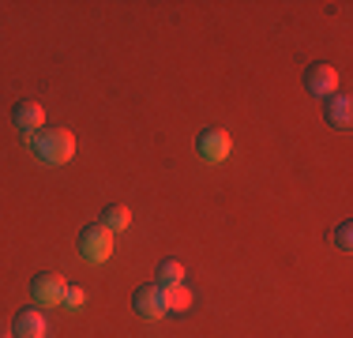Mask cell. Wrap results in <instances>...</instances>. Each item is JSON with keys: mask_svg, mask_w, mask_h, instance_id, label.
Listing matches in <instances>:
<instances>
[{"mask_svg": "<svg viewBox=\"0 0 353 338\" xmlns=\"http://www.w3.org/2000/svg\"><path fill=\"white\" fill-rule=\"evenodd\" d=\"M128 222H132V210L121 207V203H109V207L102 210V222L98 226H105L109 233H121V230H128Z\"/></svg>", "mask_w": 353, "mask_h": 338, "instance_id": "obj_11", "label": "cell"}, {"mask_svg": "<svg viewBox=\"0 0 353 338\" xmlns=\"http://www.w3.org/2000/svg\"><path fill=\"white\" fill-rule=\"evenodd\" d=\"M109 252H113V233H109L105 226H87V230H79V256L87 259V264H105Z\"/></svg>", "mask_w": 353, "mask_h": 338, "instance_id": "obj_2", "label": "cell"}, {"mask_svg": "<svg viewBox=\"0 0 353 338\" xmlns=\"http://www.w3.org/2000/svg\"><path fill=\"white\" fill-rule=\"evenodd\" d=\"M64 290H68V282H64L61 275H53V270H46V275L34 278V286H30V297L38 304H61L64 301Z\"/></svg>", "mask_w": 353, "mask_h": 338, "instance_id": "obj_6", "label": "cell"}, {"mask_svg": "<svg viewBox=\"0 0 353 338\" xmlns=\"http://www.w3.org/2000/svg\"><path fill=\"white\" fill-rule=\"evenodd\" d=\"M158 290H162V308L165 312H188L192 293L184 290V282L181 286H158Z\"/></svg>", "mask_w": 353, "mask_h": 338, "instance_id": "obj_10", "label": "cell"}, {"mask_svg": "<svg viewBox=\"0 0 353 338\" xmlns=\"http://www.w3.org/2000/svg\"><path fill=\"white\" fill-rule=\"evenodd\" d=\"M12 335L15 338H46V319L38 308H19L12 319Z\"/></svg>", "mask_w": 353, "mask_h": 338, "instance_id": "obj_8", "label": "cell"}, {"mask_svg": "<svg viewBox=\"0 0 353 338\" xmlns=\"http://www.w3.org/2000/svg\"><path fill=\"white\" fill-rule=\"evenodd\" d=\"M305 87L316 98H331V95H339V72L331 64H312L305 72Z\"/></svg>", "mask_w": 353, "mask_h": 338, "instance_id": "obj_4", "label": "cell"}, {"mask_svg": "<svg viewBox=\"0 0 353 338\" xmlns=\"http://www.w3.org/2000/svg\"><path fill=\"white\" fill-rule=\"evenodd\" d=\"M0 338H8V335H0ZM12 338H15V335H12Z\"/></svg>", "mask_w": 353, "mask_h": 338, "instance_id": "obj_15", "label": "cell"}, {"mask_svg": "<svg viewBox=\"0 0 353 338\" xmlns=\"http://www.w3.org/2000/svg\"><path fill=\"white\" fill-rule=\"evenodd\" d=\"M184 282V264L181 259H162L154 270V286H181Z\"/></svg>", "mask_w": 353, "mask_h": 338, "instance_id": "obj_12", "label": "cell"}, {"mask_svg": "<svg viewBox=\"0 0 353 338\" xmlns=\"http://www.w3.org/2000/svg\"><path fill=\"white\" fill-rule=\"evenodd\" d=\"M61 304H64V308H79V304H83V290H79V286H68Z\"/></svg>", "mask_w": 353, "mask_h": 338, "instance_id": "obj_14", "label": "cell"}, {"mask_svg": "<svg viewBox=\"0 0 353 338\" xmlns=\"http://www.w3.org/2000/svg\"><path fill=\"white\" fill-rule=\"evenodd\" d=\"M323 117H327V124H331V128H350V121H353V101H350V95L323 98Z\"/></svg>", "mask_w": 353, "mask_h": 338, "instance_id": "obj_9", "label": "cell"}, {"mask_svg": "<svg viewBox=\"0 0 353 338\" xmlns=\"http://www.w3.org/2000/svg\"><path fill=\"white\" fill-rule=\"evenodd\" d=\"M27 139H30V150H34V158L41 166H64L75 155V135L68 128H38Z\"/></svg>", "mask_w": 353, "mask_h": 338, "instance_id": "obj_1", "label": "cell"}, {"mask_svg": "<svg viewBox=\"0 0 353 338\" xmlns=\"http://www.w3.org/2000/svg\"><path fill=\"white\" fill-rule=\"evenodd\" d=\"M334 244H339L342 252L353 248V222H339V230H334Z\"/></svg>", "mask_w": 353, "mask_h": 338, "instance_id": "obj_13", "label": "cell"}, {"mask_svg": "<svg viewBox=\"0 0 353 338\" xmlns=\"http://www.w3.org/2000/svg\"><path fill=\"white\" fill-rule=\"evenodd\" d=\"M230 132L225 128H203L196 135V150L207 158V162H225L230 158Z\"/></svg>", "mask_w": 353, "mask_h": 338, "instance_id": "obj_3", "label": "cell"}, {"mask_svg": "<svg viewBox=\"0 0 353 338\" xmlns=\"http://www.w3.org/2000/svg\"><path fill=\"white\" fill-rule=\"evenodd\" d=\"M12 124L23 135H34L38 128H46V113H41V106L34 98H23V101H15V109H12Z\"/></svg>", "mask_w": 353, "mask_h": 338, "instance_id": "obj_5", "label": "cell"}, {"mask_svg": "<svg viewBox=\"0 0 353 338\" xmlns=\"http://www.w3.org/2000/svg\"><path fill=\"white\" fill-rule=\"evenodd\" d=\"M132 308H136V316L143 319H162L165 316V308H162V290L158 286H139L136 293H132Z\"/></svg>", "mask_w": 353, "mask_h": 338, "instance_id": "obj_7", "label": "cell"}]
</instances>
